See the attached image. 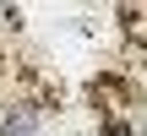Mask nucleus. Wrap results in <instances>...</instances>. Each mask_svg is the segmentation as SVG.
Returning <instances> with one entry per match:
<instances>
[{
    "label": "nucleus",
    "mask_w": 147,
    "mask_h": 136,
    "mask_svg": "<svg viewBox=\"0 0 147 136\" xmlns=\"http://www.w3.org/2000/svg\"><path fill=\"white\" fill-rule=\"evenodd\" d=\"M38 131V109L33 104H5L0 109V136H33Z\"/></svg>",
    "instance_id": "obj_1"
},
{
    "label": "nucleus",
    "mask_w": 147,
    "mask_h": 136,
    "mask_svg": "<svg viewBox=\"0 0 147 136\" xmlns=\"http://www.w3.org/2000/svg\"><path fill=\"white\" fill-rule=\"evenodd\" d=\"M142 136H147V125H142Z\"/></svg>",
    "instance_id": "obj_2"
}]
</instances>
